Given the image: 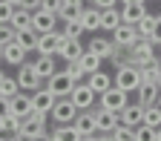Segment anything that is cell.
<instances>
[{"label":"cell","mask_w":161,"mask_h":141,"mask_svg":"<svg viewBox=\"0 0 161 141\" xmlns=\"http://www.w3.org/2000/svg\"><path fill=\"white\" fill-rule=\"evenodd\" d=\"M112 81H115V87H118L121 92H127V95H130V92H138V89H141V84H144V75H141L138 66L127 64L124 69H115Z\"/></svg>","instance_id":"obj_1"},{"label":"cell","mask_w":161,"mask_h":141,"mask_svg":"<svg viewBox=\"0 0 161 141\" xmlns=\"http://www.w3.org/2000/svg\"><path fill=\"white\" fill-rule=\"evenodd\" d=\"M46 124H49V115H43V112H32L29 118H23V127H20L17 135L23 138V141H37V138H43Z\"/></svg>","instance_id":"obj_2"},{"label":"cell","mask_w":161,"mask_h":141,"mask_svg":"<svg viewBox=\"0 0 161 141\" xmlns=\"http://www.w3.org/2000/svg\"><path fill=\"white\" fill-rule=\"evenodd\" d=\"M98 107H101V110H107V112H118V115H121V112L130 107V95H127V92H121L118 87H112L109 92H104V95L98 98Z\"/></svg>","instance_id":"obj_3"},{"label":"cell","mask_w":161,"mask_h":141,"mask_svg":"<svg viewBox=\"0 0 161 141\" xmlns=\"http://www.w3.org/2000/svg\"><path fill=\"white\" fill-rule=\"evenodd\" d=\"M17 84H20V92H29V95H35L40 87H43V78H40L37 72H35V64H23L17 69Z\"/></svg>","instance_id":"obj_4"},{"label":"cell","mask_w":161,"mask_h":141,"mask_svg":"<svg viewBox=\"0 0 161 141\" xmlns=\"http://www.w3.org/2000/svg\"><path fill=\"white\" fill-rule=\"evenodd\" d=\"M75 87H78V81H75V78H69L66 72H58V75H52V78L46 81V89H49L58 101H60V98H69Z\"/></svg>","instance_id":"obj_5"},{"label":"cell","mask_w":161,"mask_h":141,"mask_svg":"<svg viewBox=\"0 0 161 141\" xmlns=\"http://www.w3.org/2000/svg\"><path fill=\"white\" fill-rule=\"evenodd\" d=\"M69 101L75 104V110H78V112H86V110H95V101H98V95L92 92V87H89V84H78V87L72 89Z\"/></svg>","instance_id":"obj_6"},{"label":"cell","mask_w":161,"mask_h":141,"mask_svg":"<svg viewBox=\"0 0 161 141\" xmlns=\"http://www.w3.org/2000/svg\"><path fill=\"white\" fill-rule=\"evenodd\" d=\"M49 118L55 121V127H60V124H72V121L78 118V110H75V104L69 98H60L58 104H55V110L49 112Z\"/></svg>","instance_id":"obj_7"},{"label":"cell","mask_w":161,"mask_h":141,"mask_svg":"<svg viewBox=\"0 0 161 141\" xmlns=\"http://www.w3.org/2000/svg\"><path fill=\"white\" fill-rule=\"evenodd\" d=\"M158 52H155V43H153V40H135V46L130 49V64L132 66H141V64H144V60H150V58H155Z\"/></svg>","instance_id":"obj_8"},{"label":"cell","mask_w":161,"mask_h":141,"mask_svg":"<svg viewBox=\"0 0 161 141\" xmlns=\"http://www.w3.org/2000/svg\"><path fill=\"white\" fill-rule=\"evenodd\" d=\"M32 29L37 35H46V32H58V14L46 12V9H37L32 14Z\"/></svg>","instance_id":"obj_9"},{"label":"cell","mask_w":161,"mask_h":141,"mask_svg":"<svg viewBox=\"0 0 161 141\" xmlns=\"http://www.w3.org/2000/svg\"><path fill=\"white\" fill-rule=\"evenodd\" d=\"M64 40H66V37L60 35V32H46V35H40V40H37V52L55 58V55L60 52V46H64Z\"/></svg>","instance_id":"obj_10"},{"label":"cell","mask_w":161,"mask_h":141,"mask_svg":"<svg viewBox=\"0 0 161 141\" xmlns=\"http://www.w3.org/2000/svg\"><path fill=\"white\" fill-rule=\"evenodd\" d=\"M135 40H138V32H135V26H127V23H121L115 32H112V43L118 46V49H132L135 46Z\"/></svg>","instance_id":"obj_11"},{"label":"cell","mask_w":161,"mask_h":141,"mask_svg":"<svg viewBox=\"0 0 161 141\" xmlns=\"http://www.w3.org/2000/svg\"><path fill=\"white\" fill-rule=\"evenodd\" d=\"M72 127H75L80 135H98V115H95V110L78 112V118L72 121Z\"/></svg>","instance_id":"obj_12"},{"label":"cell","mask_w":161,"mask_h":141,"mask_svg":"<svg viewBox=\"0 0 161 141\" xmlns=\"http://www.w3.org/2000/svg\"><path fill=\"white\" fill-rule=\"evenodd\" d=\"M55 104H58V98L46 89V84L40 87L35 95H32V107H35V112H43V115H49L52 110H55Z\"/></svg>","instance_id":"obj_13"},{"label":"cell","mask_w":161,"mask_h":141,"mask_svg":"<svg viewBox=\"0 0 161 141\" xmlns=\"http://www.w3.org/2000/svg\"><path fill=\"white\" fill-rule=\"evenodd\" d=\"M95 115H98V133L101 135H112L118 127H121V115L118 112H107V110H95Z\"/></svg>","instance_id":"obj_14"},{"label":"cell","mask_w":161,"mask_h":141,"mask_svg":"<svg viewBox=\"0 0 161 141\" xmlns=\"http://www.w3.org/2000/svg\"><path fill=\"white\" fill-rule=\"evenodd\" d=\"M144 110H147V107H141L138 101H135V104H130L124 112H121V124H124V127H132V130H138L141 124H144Z\"/></svg>","instance_id":"obj_15"},{"label":"cell","mask_w":161,"mask_h":141,"mask_svg":"<svg viewBox=\"0 0 161 141\" xmlns=\"http://www.w3.org/2000/svg\"><path fill=\"white\" fill-rule=\"evenodd\" d=\"M115 49H118V46L112 43V40H107V37H92V40H89V43H86V52H92V55H98L101 60H109Z\"/></svg>","instance_id":"obj_16"},{"label":"cell","mask_w":161,"mask_h":141,"mask_svg":"<svg viewBox=\"0 0 161 141\" xmlns=\"http://www.w3.org/2000/svg\"><path fill=\"white\" fill-rule=\"evenodd\" d=\"M32 112H35L32 95H29V92H17V95L12 98V115H14V118H29Z\"/></svg>","instance_id":"obj_17"},{"label":"cell","mask_w":161,"mask_h":141,"mask_svg":"<svg viewBox=\"0 0 161 141\" xmlns=\"http://www.w3.org/2000/svg\"><path fill=\"white\" fill-rule=\"evenodd\" d=\"M86 84H89V87H92V92L101 98L104 92H109V89L115 87V81H112V75H107L104 69H101V72H95V75H89V78H86Z\"/></svg>","instance_id":"obj_18"},{"label":"cell","mask_w":161,"mask_h":141,"mask_svg":"<svg viewBox=\"0 0 161 141\" xmlns=\"http://www.w3.org/2000/svg\"><path fill=\"white\" fill-rule=\"evenodd\" d=\"M135 95H138V104H141V107H153V104H158V98H161V87L144 81V84H141V89H138Z\"/></svg>","instance_id":"obj_19"},{"label":"cell","mask_w":161,"mask_h":141,"mask_svg":"<svg viewBox=\"0 0 161 141\" xmlns=\"http://www.w3.org/2000/svg\"><path fill=\"white\" fill-rule=\"evenodd\" d=\"M84 52H86V49H84L80 40H64V46H60L58 55H60V60H66V64H78Z\"/></svg>","instance_id":"obj_20"},{"label":"cell","mask_w":161,"mask_h":141,"mask_svg":"<svg viewBox=\"0 0 161 141\" xmlns=\"http://www.w3.org/2000/svg\"><path fill=\"white\" fill-rule=\"evenodd\" d=\"M147 14H150L147 12V3L144 6H121V20H124L127 26H138Z\"/></svg>","instance_id":"obj_21"},{"label":"cell","mask_w":161,"mask_h":141,"mask_svg":"<svg viewBox=\"0 0 161 141\" xmlns=\"http://www.w3.org/2000/svg\"><path fill=\"white\" fill-rule=\"evenodd\" d=\"M37 40H40V35L35 29H23V32H17L14 43L23 49V52H37Z\"/></svg>","instance_id":"obj_22"},{"label":"cell","mask_w":161,"mask_h":141,"mask_svg":"<svg viewBox=\"0 0 161 141\" xmlns=\"http://www.w3.org/2000/svg\"><path fill=\"white\" fill-rule=\"evenodd\" d=\"M35 72L43 78V81H49L52 75H58V66H55V58H49V55H37V60H35Z\"/></svg>","instance_id":"obj_23"},{"label":"cell","mask_w":161,"mask_h":141,"mask_svg":"<svg viewBox=\"0 0 161 141\" xmlns=\"http://www.w3.org/2000/svg\"><path fill=\"white\" fill-rule=\"evenodd\" d=\"M124 23V20H121V6L118 9H107V12H101V29H107L109 35Z\"/></svg>","instance_id":"obj_24"},{"label":"cell","mask_w":161,"mask_h":141,"mask_svg":"<svg viewBox=\"0 0 161 141\" xmlns=\"http://www.w3.org/2000/svg\"><path fill=\"white\" fill-rule=\"evenodd\" d=\"M3 60H6V64H12V66H23L26 64V52L23 49H20L17 43H9V46H3Z\"/></svg>","instance_id":"obj_25"},{"label":"cell","mask_w":161,"mask_h":141,"mask_svg":"<svg viewBox=\"0 0 161 141\" xmlns=\"http://www.w3.org/2000/svg\"><path fill=\"white\" fill-rule=\"evenodd\" d=\"M101 64H104V60H101L98 55H92V52H84V55H80V60H78V66L84 69L86 78L95 75V72H101Z\"/></svg>","instance_id":"obj_26"},{"label":"cell","mask_w":161,"mask_h":141,"mask_svg":"<svg viewBox=\"0 0 161 141\" xmlns=\"http://www.w3.org/2000/svg\"><path fill=\"white\" fill-rule=\"evenodd\" d=\"M80 26H84V32H95V29H101V12L92 9V6H86L84 14H80Z\"/></svg>","instance_id":"obj_27"},{"label":"cell","mask_w":161,"mask_h":141,"mask_svg":"<svg viewBox=\"0 0 161 141\" xmlns=\"http://www.w3.org/2000/svg\"><path fill=\"white\" fill-rule=\"evenodd\" d=\"M84 135H80L72 124H60V127H55L52 130V141H80Z\"/></svg>","instance_id":"obj_28"},{"label":"cell","mask_w":161,"mask_h":141,"mask_svg":"<svg viewBox=\"0 0 161 141\" xmlns=\"http://www.w3.org/2000/svg\"><path fill=\"white\" fill-rule=\"evenodd\" d=\"M32 14H35V12H29V9H17L9 26H12L14 32H23V29H32Z\"/></svg>","instance_id":"obj_29"},{"label":"cell","mask_w":161,"mask_h":141,"mask_svg":"<svg viewBox=\"0 0 161 141\" xmlns=\"http://www.w3.org/2000/svg\"><path fill=\"white\" fill-rule=\"evenodd\" d=\"M20 127H23V118H14V115L0 118V135H17Z\"/></svg>","instance_id":"obj_30"},{"label":"cell","mask_w":161,"mask_h":141,"mask_svg":"<svg viewBox=\"0 0 161 141\" xmlns=\"http://www.w3.org/2000/svg\"><path fill=\"white\" fill-rule=\"evenodd\" d=\"M144 124L153 127V130H161V107L158 104H153V107L144 110Z\"/></svg>","instance_id":"obj_31"},{"label":"cell","mask_w":161,"mask_h":141,"mask_svg":"<svg viewBox=\"0 0 161 141\" xmlns=\"http://www.w3.org/2000/svg\"><path fill=\"white\" fill-rule=\"evenodd\" d=\"M17 92H20V84H17V78H14V75H6L3 87H0V98H9V101H12Z\"/></svg>","instance_id":"obj_32"},{"label":"cell","mask_w":161,"mask_h":141,"mask_svg":"<svg viewBox=\"0 0 161 141\" xmlns=\"http://www.w3.org/2000/svg\"><path fill=\"white\" fill-rule=\"evenodd\" d=\"M80 14H84L80 6H64L58 17H60V23H75V20H80Z\"/></svg>","instance_id":"obj_33"},{"label":"cell","mask_w":161,"mask_h":141,"mask_svg":"<svg viewBox=\"0 0 161 141\" xmlns=\"http://www.w3.org/2000/svg\"><path fill=\"white\" fill-rule=\"evenodd\" d=\"M60 35H64L66 40H80V35H84V26H80V20H75V23H64Z\"/></svg>","instance_id":"obj_34"},{"label":"cell","mask_w":161,"mask_h":141,"mask_svg":"<svg viewBox=\"0 0 161 141\" xmlns=\"http://www.w3.org/2000/svg\"><path fill=\"white\" fill-rule=\"evenodd\" d=\"M153 23H155V14H147V17L135 26V32H138L141 40H150V35H153Z\"/></svg>","instance_id":"obj_35"},{"label":"cell","mask_w":161,"mask_h":141,"mask_svg":"<svg viewBox=\"0 0 161 141\" xmlns=\"http://www.w3.org/2000/svg\"><path fill=\"white\" fill-rule=\"evenodd\" d=\"M14 6L12 3H6V0H0V26H9L12 23V17H14Z\"/></svg>","instance_id":"obj_36"},{"label":"cell","mask_w":161,"mask_h":141,"mask_svg":"<svg viewBox=\"0 0 161 141\" xmlns=\"http://www.w3.org/2000/svg\"><path fill=\"white\" fill-rule=\"evenodd\" d=\"M135 141H158V130H153V127H147V124H141V127L135 130Z\"/></svg>","instance_id":"obj_37"},{"label":"cell","mask_w":161,"mask_h":141,"mask_svg":"<svg viewBox=\"0 0 161 141\" xmlns=\"http://www.w3.org/2000/svg\"><path fill=\"white\" fill-rule=\"evenodd\" d=\"M109 64H112L115 69H124V66L130 64V52H127V49H115L112 58H109Z\"/></svg>","instance_id":"obj_38"},{"label":"cell","mask_w":161,"mask_h":141,"mask_svg":"<svg viewBox=\"0 0 161 141\" xmlns=\"http://www.w3.org/2000/svg\"><path fill=\"white\" fill-rule=\"evenodd\" d=\"M109 138H112V141H135V130H132V127H124V124H121V127H118V130H115Z\"/></svg>","instance_id":"obj_39"},{"label":"cell","mask_w":161,"mask_h":141,"mask_svg":"<svg viewBox=\"0 0 161 141\" xmlns=\"http://www.w3.org/2000/svg\"><path fill=\"white\" fill-rule=\"evenodd\" d=\"M89 6L98 9V12H107V9H118L121 0H89Z\"/></svg>","instance_id":"obj_40"},{"label":"cell","mask_w":161,"mask_h":141,"mask_svg":"<svg viewBox=\"0 0 161 141\" xmlns=\"http://www.w3.org/2000/svg\"><path fill=\"white\" fill-rule=\"evenodd\" d=\"M14 37H17V32H14L12 26H0V46L14 43Z\"/></svg>","instance_id":"obj_41"},{"label":"cell","mask_w":161,"mask_h":141,"mask_svg":"<svg viewBox=\"0 0 161 141\" xmlns=\"http://www.w3.org/2000/svg\"><path fill=\"white\" fill-rule=\"evenodd\" d=\"M150 40L155 46H161V14H155V23H153V35H150Z\"/></svg>","instance_id":"obj_42"},{"label":"cell","mask_w":161,"mask_h":141,"mask_svg":"<svg viewBox=\"0 0 161 141\" xmlns=\"http://www.w3.org/2000/svg\"><path fill=\"white\" fill-rule=\"evenodd\" d=\"M64 72H66L69 78H75L78 84H80V78H86V75H84V69H80L78 64H66V69H64Z\"/></svg>","instance_id":"obj_43"},{"label":"cell","mask_w":161,"mask_h":141,"mask_svg":"<svg viewBox=\"0 0 161 141\" xmlns=\"http://www.w3.org/2000/svg\"><path fill=\"white\" fill-rule=\"evenodd\" d=\"M43 9L52 12V14H60V9H64V0H43Z\"/></svg>","instance_id":"obj_44"},{"label":"cell","mask_w":161,"mask_h":141,"mask_svg":"<svg viewBox=\"0 0 161 141\" xmlns=\"http://www.w3.org/2000/svg\"><path fill=\"white\" fill-rule=\"evenodd\" d=\"M9 115H12V101L0 98V118H9Z\"/></svg>","instance_id":"obj_45"},{"label":"cell","mask_w":161,"mask_h":141,"mask_svg":"<svg viewBox=\"0 0 161 141\" xmlns=\"http://www.w3.org/2000/svg\"><path fill=\"white\" fill-rule=\"evenodd\" d=\"M80 141H109V135H84V138H80Z\"/></svg>","instance_id":"obj_46"},{"label":"cell","mask_w":161,"mask_h":141,"mask_svg":"<svg viewBox=\"0 0 161 141\" xmlns=\"http://www.w3.org/2000/svg\"><path fill=\"white\" fill-rule=\"evenodd\" d=\"M147 0H121V6H144Z\"/></svg>","instance_id":"obj_47"},{"label":"cell","mask_w":161,"mask_h":141,"mask_svg":"<svg viewBox=\"0 0 161 141\" xmlns=\"http://www.w3.org/2000/svg\"><path fill=\"white\" fill-rule=\"evenodd\" d=\"M64 6H80V9H86L84 0H64Z\"/></svg>","instance_id":"obj_48"},{"label":"cell","mask_w":161,"mask_h":141,"mask_svg":"<svg viewBox=\"0 0 161 141\" xmlns=\"http://www.w3.org/2000/svg\"><path fill=\"white\" fill-rule=\"evenodd\" d=\"M6 3H12L14 9H20V6H23V0H6Z\"/></svg>","instance_id":"obj_49"},{"label":"cell","mask_w":161,"mask_h":141,"mask_svg":"<svg viewBox=\"0 0 161 141\" xmlns=\"http://www.w3.org/2000/svg\"><path fill=\"white\" fill-rule=\"evenodd\" d=\"M3 81H6V72H0V87H3Z\"/></svg>","instance_id":"obj_50"},{"label":"cell","mask_w":161,"mask_h":141,"mask_svg":"<svg viewBox=\"0 0 161 141\" xmlns=\"http://www.w3.org/2000/svg\"><path fill=\"white\" fill-rule=\"evenodd\" d=\"M0 58H3V46H0Z\"/></svg>","instance_id":"obj_51"},{"label":"cell","mask_w":161,"mask_h":141,"mask_svg":"<svg viewBox=\"0 0 161 141\" xmlns=\"http://www.w3.org/2000/svg\"><path fill=\"white\" fill-rule=\"evenodd\" d=\"M0 141H6V135H0Z\"/></svg>","instance_id":"obj_52"},{"label":"cell","mask_w":161,"mask_h":141,"mask_svg":"<svg viewBox=\"0 0 161 141\" xmlns=\"http://www.w3.org/2000/svg\"><path fill=\"white\" fill-rule=\"evenodd\" d=\"M158 87H161V75H158Z\"/></svg>","instance_id":"obj_53"},{"label":"cell","mask_w":161,"mask_h":141,"mask_svg":"<svg viewBox=\"0 0 161 141\" xmlns=\"http://www.w3.org/2000/svg\"><path fill=\"white\" fill-rule=\"evenodd\" d=\"M158 141H161V130H158Z\"/></svg>","instance_id":"obj_54"},{"label":"cell","mask_w":161,"mask_h":141,"mask_svg":"<svg viewBox=\"0 0 161 141\" xmlns=\"http://www.w3.org/2000/svg\"><path fill=\"white\" fill-rule=\"evenodd\" d=\"M158 58H161V46H158Z\"/></svg>","instance_id":"obj_55"},{"label":"cell","mask_w":161,"mask_h":141,"mask_svg":"<svg viewBox=\"0 0 161 141\" xmlns=\"http://www.w3.org/2000/svg\"><path fill=\"white\" fill-rule=\"evenodd\" d=\"M158 107H161V98H158Z\"/></svg>","instance_id":"obj_56"},{"label":"cell","mask_w":161,"mask_h":141,"mask_svg":"<svg viewBox=\"0 0 161 141\" xmlns=\"http://www.w3.org/2000/svg\"><path fill=\"white\" fill-rule=\"evenodd\" d=\"M109 141H112V138H109Z\"/></svg>","instance_id":"obj_57"}]
</instances>
